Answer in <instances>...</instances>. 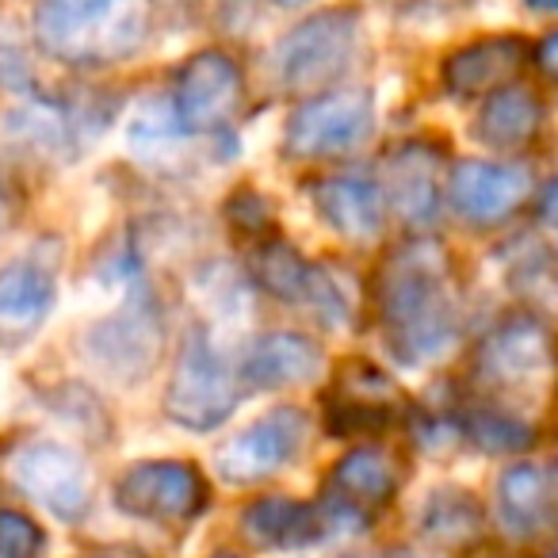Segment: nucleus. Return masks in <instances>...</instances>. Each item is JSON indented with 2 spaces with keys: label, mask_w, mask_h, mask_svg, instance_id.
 <instances>
[{
  "label": "nucleus",
  "mask_w": 558,
  "mask_h": 558,
  "mask_svg": "<svg viewBox=\"0 0 558 558\" xmlns=\"http://www.w3.org/2000/svg\"><path fill=\"white\" fill-rule=\"evenodd\" d=\"M448 248L440 241H405L383 260L375 299L390 349L402 364H433L456 349L459 322L448 299Z\"/></svg>",
  "instance_id": "nucleus-1"
},
{
  "label": "nucleus",
  "mask_w": 558,
  "mask_h": 558,
  "mask_svg": "<svg viewBox=\"0 0 558 558\" xmlns=\"http://www.w3.org/2000/svg\"><path fill=\"white\" fill-rule=\"evenodd\" d=\"M32 35L65 65H104L138 50L146 20L134 0H35Z\"/></svg>",
  "instance_id": "nucleus-2"
},
{
  "label": "nucleus",
  "mask_w": 558,
  "mask_h": 558,
  "mask_svg": "<svg viewBox=\"0 0 558 558\" xmlns=\"http://www.w3.org/2000/svg\"><path fill=\"white\" fill-rule=\"evenodd\" d=\"M241 402V383L230 372L222 356H218L215 341L207 337L203 326H192L180 341L177 364H172L169 387H165L161 410L172 425L187 428V433H210V428L226 425Z\"/></svg>",
  "instance_id": "nucleus-3"
},
{
  "label": "nucleus",
  "mask_w": 558,
  "mask_h": 558,
  "mask_svg": "<svg viewBox=\"0 0 558 558\" xmlns=\"http://www.w3.org/2000/svg\"><path fill=\"white\" fill-rule=\"evenodd\" d=\"M360 43V16L352 9H326L306 16L276 43V77L288 93H326L352 65Z\"/></svg>",
  "instance_id": "nucleus-4"
},
{
  "label": "nucleus",
  "mask_w": 558,
  "mask_h": 558,
  "mask_svg": "<svg viewBox=\"0 0 558 558\" xmlns=\"http://www.w3.org/2000/svg\"><path fill=\"white\" fill-rule=\"evenodd\" d=\"M85 360L116 383H142L154 375L165 352V318L149 291L131 295L116 314L93 322L81 337Z\"/></svg>",
  "instance_id": "nucleus-5"
},
{
  "label": "nucleus",
  "mask_w": 558,
  "mask_h": 558,
  "mask_svg": "<svg viewBox=\"0 0 558 558\" xmlns=\"http://www.w3.org/2000/svg\"><path fill=\"white\" fill-rule=\"evenodd\" d=\"M111 501L134 520L177 527L207 512L210 486L199 466L187 459H142L116 478Z\"/></svg>",
  "instance_id": "nucleus-6"
},
{
  "label": "nucleus",
  "mask_w": 558,
  "mask_h": 558,
  "mask_svg": "<svg viewBox=\"0 0 558 558\" xmlns=\"http://www.w3.org/2000/svg\"><path fill=\"white\" fill-rule=\"evenodd\" d=\"M375 131V100L367 88L314 93L283 126V154L295 161H322L360 149Z\"/></svg>",
  "instance_id": "nucleus-7"
},
{
  "label": "nucleus",
  "mask_w": 558,
  "mask_h": 558,
  "mask_svg": "<svg viewBox=\"0 0 558 558\" xmlns=\"http://www.w3.org/2000/svg\"><path fill=\"white\" fill-rule=\"evenodd\" d=\"M9 478L24 497L50 512V517L77 524L93 509V471L85 456L58 440H24L12 448L4 463Z\"/></svg>",
  "instance_id": "nucleus-8"
},
{
  "label": "nucleus",
  "mask_w": 558,
  "mask_h": 558,
  "mask_svg": "<svg viewBox=\"0 0 558 558\" xmlns=\"http://www.w3.org/2000/svg\"><path fill=\"white\" fill-rule=\"evenodd\" d=\"M311 440V417L299 405H279L264 413L248 428L233 433L222 448L215 451V466L230 486H256L271 478L283 466H291L303 456Z\"/></svg>",
  "instance_id": "nucleus-9"
},
{
  "label": "nucleus",
  "mask_w": 558,
  "mask_h": 558,
  "mask_svg": "<svg viewBox=\"0 0 558 558\" xmlns=\"http://www.w3.org/2000/svg\"><path fill=\"white\" fill-rule=\"evenodd\" d=\"M471 372L494 395L535 387L555 372V337L532 314H512L478 341Z\"/></svg>",
  "instance_id": "nucleus-10"
},
{
  "label": "nucleus",
  "mask_w": 558,
  "mask_h": 558,
  "mask_svg": "<svg viewBox=\"0 0 558 558\" xmlns=\"http://www.w3.org/2000/svg\"><path fill=\"white\" fill-rule=\"evenodd\" d=\"M245 104V73L226 50H199L177 73L172 111L184 134H218L238 119Z\"/></svg>",
  "instance_id": "nucleus-11"
},
{
  "label": "nucleus",
  "mask_w": 558,
  "mask_h": 558,
  "mask_svg": "<svg viewBox=\"0 0 558 558\" xmlns=\"http://www.w3.org/2000/svg\"><path fill=\"white\" fill-rule=\"evenodd\" d=\"M349 524H364V512L352 509L341 497L306 505L299 497L268 494L248 501L238 517L241 535L248 543H256V547H271V550L311 547V543L326 539L329 532H344Z\"/></svg>",
  "instance_id": "nucleus-12"
},
{
  "label": "nucleus",
  "mask_w": 558,
  "mask_h": 558,
  "mask_svg": "<svg viewBox=\"0 0 558 558\" xmlns=\"http://www.w3.org/2000/svg\"><path fill=\"white\" fill-rule=\"evenodd\" d=\"M402 405V390L387 372L352 360V364H341V375L326 395V428L341 440L372 436L395 425Z\"/></svg>",
  "instance_id": "nucleus-13"
},
{
  "label": "nucleus",
  "mask_w": 558,
  "mask_h": 558,
  "mask_svg": "<svg viewBox=\"0 0 558 558\" xmlns=\"http://www.w3.org/2000/svg\"><path fill=\"white\" fill-rule=\"evenodd\" d=\"M535 192L532 169L497 161H459L448 177V203L466 226L509 222Z\"/></svg>",
  "instance_id": "nucleus-14"
},
{
  "label": "nucleus",
  "mask_w": 558,
  "mask_h": 558,
  "mask_svg": "<svg viewBox=\"0 0 558 558\" xmlns=\"http://www.w3.org/2000/svg\"><path fill=\"white\" fill-rule=\"evenodd\" d=\"M58 303V268L43 253H24L0 268V349L27 344Z\"/></svg>",
  "instance_id": "nucleus-15"
},
{
  "label": "nucleus",
  "mask_w": 558,
  "mask_h": 558,
  "mask_svg": "<svg viewBox=\"0 0 558 558\" xmlns=\"http://www.w3.org/2000/svg\"><path fill=\"white\" fill-rule=\"evenodd\" d=\"M532 62V47L520 35H482L456 47L440 62V85L451 100H482L501 85H512Z\"/></svg>",
  "instance_id": "nucleus-16"
},
{
  "label": "nucleus",
  "mask_w": 558,
  "mask_h": 558,
  "mask_svg": "<svg viewBox=\"0 0 558 558\" xmlns=\"http://www.w3.org/2000/svg\"><path fill=\"white\" fill-rule=\"evenodd\" d=\"M379 192L402 222L428 226L440 207V149L428 142L395 146L383 161Z\"/></svg>",
  "instance_id": "nucleus-17"
},
{
  "label": "nucleus",
  "mask_w": 558,
  "mask_h": 558,
  "mask_svg": "<svg viewBox=\"0 0 558 558\" xmlns=\"http://www.w3.org/2000/svg\"><path fill=\"white\" fill-rule=\"evenodd\" d=\"M318 341L295 329H271L253 341V349L241 360V379L256 390H283V387H306L322 375Z\"/></svg>",
  "instance_id": "nucleus-18"
},
{
  "label": "nucleus",
  "mask_w": 558,
  "mask_h": 558,
  "mask_svg": "<svg viewBox=\"0 0 558 558\" xmlns=\"http://www.w3.org/2000/svg\"><path fill=\"white\" fill-rule=\"evenodd\" d=\"M314 210L337 238L352 245H367L383 230V192L375 180L364 177H322L311 184Z\"/></svg>",
  "instance_id": "nucleus-19"
},
{
  "label": "nucleus",
  "mask_w": 558,
  "mask_h": 558,
  "mask_svg": "<svg viewBox=\"0 0 558 558\" xmlns=\"http://www.w3.org/2000/svg\"><path fill=\"white\" fill-rule=\"evenodd\" d=\"M539 126H543L539 93L512 81V85H501L497 93L482 96L478 119H474V138L489 149L512 154V149H524L527 142H535Z\"/></svg>",
  "instance_id": "nucleus-20"
},
{
  "label": "nucleus",
  "mask_w": 558,
  "mask_h": 558,
  "mask_svg": "<svg viewBox=\"0 0 558 558\" xmlns=\"http://www.w3.org/2000/svg\"><path fill=\"white\" fill-rule=\"evenodd\" d=\"M421 535L444 555H466L486 539V509L463 486H440L421 509Z\"/></svg>",
  "instance_id": "nucleus-21"
},
{
  "label": "nucleus",
  "mask_w": 558,
  "mask_h": 558,
  "mask_svg": "<svg viewBox=\"0 0 558 558\" xmlns=\"http://www.w3.org/2000/svg\"><path fill=\"white\" fill-rule=\"evenodd\" d=\"M550 509H555V489H550V474L543 466L512 463L497 478V517L509 535L517 539L535 535L547 524Z\"/></svg>",
  "instance_id": "nucleus-22"
},
{
  "label": "nucleus",
  "mask_w": 558,
  "mask_h": 558,
  "mask_svg": "<svg viewBox=\"0 0 558 558\" xmlns=\"http://www.w3.org/2000/svg\"><path fill=\"white\" fill-rule=\"evenodd\" d=\"M329 489L360 512L383 509L398 494V466L383 448H352L333 463Z\"/></svg>",
  "instance_id": "nucleus-23"
},
{
  "label": "nucleus",
  "mask_w": 558,
  "mask_h": 558,
  "mask_svg": "<svg viewBox=\"0 0 558 558\" xmlns=\"http://www.w3.org/2000/svg\"><path fill=\"white\" fill-rule=\"evenodd\" d=\"M248 271H253V283L271 295L276 303H306V291H311V264L303 260L291 241L283 238H264L253 245L248 256Z\"/></svg>",
  "instance_id": "nucleus-24"
},
{
  "label": "nucleus",
  "mask_w": 558,
  "mask_h": 558,
  "mask_svg": "<svg viewBox=\"0 0 558 558\" xmlns=\"http://www.w3.org/2000/svg\"><path fill=\"white\" fill-rule=\"evenodd\" d=\"M463 436L489 456H517V451H527L535 444V428L494 402L466 410Z\"/></svg>",
  "instance_id": "nucleus-25"
},
{
  "label": "nucleus",
  "mask_w": 558,
  "mask_h": 558,
  "mask_svg": "<svg viewBox=\"0 0 558 558\" xmlns=\"http://www.w3.org/2000/svg\"><path fill=\"white\" fill-rule=\"evenodd\" d=\"M222 215L233 230L253 241L271 238V226H276V210H271V203L264 199V192H256V187H238V192L226 199Z\"/></svg>",
  "instance_id": "nucleus-26"
},
{
  "label": "nucleus",
  "mask_w": 558,
  "mask_h": 558,
  "mask_svg": "<svg viewBox=\"0 0 558 558\" xmlns=\"http://www.w3.org/2000/svg\"><path fill=\"white\" fill-rule=\"evenodd\" d=\"M47 532L20 509H0V558H43Z\"/></svg>",
  "instance_id": "nucleus-27"
},
{
  "label": "nucleus",
  "mask_w": 558,
  "mask_h": 558,
  "mask_svg": "<svg viewBox=\"0 0 558 558\" xmlns=\"http://www.w3.org/2000/svg\"><path fill=\"white\" fill-rule=\"evenodd\" d=\"M0 85L20 88V93L32 88V65H27L24 50H20L16 43H4V39H0Z\"/></svg>",
  "instance_id": "nucleus-28"
},
{
  "label": "nucleus",
  "mask_w": 558,
  "mask_h": 558,
  "mask_svg": "<svg viewBox=\"0 0 558 558\" xmlns=\"http://www.w3.org/2000/svg\"><path fill=\"white\" fill-rule=\"evenodd\" d=\"M532 62L539 65V73L547 81H555L558 85V27L555 32H547L539 43H535V50H532Z\"/></svg>",
  "instance_id": "nucleus-29"
},
{
  "label": "nucleus",
  "mask_w": 558,
  "mask_h": 558,
  "mask_svg": "<svg viewBox=\"0 0 558 558\" xmlns=\"http://www.w3.org/2000/svg\"><path fill=\"white\" fill-rule=\"evenodd\" d=\"M12 222H16V203H12V192L4 184H0V238L12 230Z\"/></svg>",
  "instance_id": "nucleus-30"
},
{
  "label": "nucleus",
  "mask_w": 558,
  "mask_h": 558,
  "mask_svg": "<svg viewBox=\"0 0 558 558\" xmlns=\"http://www.w3.org/2000/svg\"><path fill=\"white\" fill-rule=\"evenodd\" d=\"M524 4L535 12H558V0H524Z\"/></svg>",
  "instance_id": "nucleus-31"
},
{
  "label": "nucleus",
  "mask_w": 558,
  "mask_h": 558,
  "mask_svg": "<svg viewBox=\"0 0 558 558\" xmlns=\"http://www.w3.org/2000/svg\"><path fill=\"white\" fill-rule=\"evenodd\" d=\"M276 4H283V9H303V4H311V0H276Z\"/></svg>",
  "instance_id": "nucleus-32"
},
{
  "label": "nucleus",
  "mask_w": 558,
  "mask_h": 558,
  "mask_svg": "<svg viewBox=\"0 0 558 558\" xmlns=\"http://www.w3.org/2000/svg\"><path fill=\"white\" fill-rule=\"evenodd\" d=\"M210 558H241V555H233V550H218V555H210Z\"/></svg>",
  "instance_id": "nucleus-33"
},
{
  "label": "nucleus",
  "mask_w": 558,
  "mask_h": 558,
  "mask_svg": "<svg viewBox=\"0 0 558 558\" xmlns=\"http://www.w3.org/2000/svg\"><path fill=\"white\" fill-rule=\"evenodd\" d=\"M550 489H555V494H558V474H555V478H550Z\"/></svg>",
  "instance_id": "nucleus-34"
},
{
  "label": "nucleus",
  "mask_w": 558,
  "mask_h": 558,
  "mask_svg": "<svg viewBox=\"0 0 558 558\" xmlns=\"http://www.w3.org/2000/svg\"><path fill=\"white\" fill-rule=\"evenodd\" d=\"M547 558H558V550H550V555H547Z\"/></svg>",
  "instance_id": "nucleus-35"
}]
</instances>
